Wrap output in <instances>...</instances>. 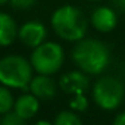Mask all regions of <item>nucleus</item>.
Segmentation results:
<instances>
[{"mask_svg":"<svg viewBox=\"0 0 125 125\" xmlns=\"http://www.w3.org/2000/svg\"><path fill=\"white\" fill-rule=\"evenodd\" d=\"M74 63L85 74H101L110 62V51L104 42L97 39H82L71 51Z\"/></svg>","mask_w":125,"mask_h":125,"instance_id":"f257e3e1","label":"nucleus"},{"mask_svg":"<svg viewBox=\"0 0 125 125\" xmlns=\"http://www.w3.org/2000/svg\"><path fill=\"white\" fill-rule=\"evenodd\" d=\"M51 27L61 39L67 42H79L85 39L87 22L83 14L77 7L65 4L51 15Z\"/></svg>","mask_w":125,"mask_h":125,"instance_id":"f03ea898","label":"nucleus"},{"mask_svg":"<svg viewBox=\"0 0 125 125\" xmlns=\"http://www.w3.org/2000/svg\"><path fill=\"white\" fill-rule=\"evenodd\" d=\"M30 61L22 55L11 54L0 59V85L8 89H28L32 77Z\"/></svg>","mask_w":125,"mask_h":125,"instance_id":"7ed1b4c3","label":"nucleus"},{"mask_svg":"<svg viewBox=\"0 0 125 125\" xmlns=\"http://www.w3.org/2000/svg\"><path fill=\"white\" fill-rule=\"evenodd\" d=\"M65 62V51L57 42H44L32 50L30 63L41 75H52L58 73Z\"/></svg>","mask_w":125,"mask_h":125,"instance_id":"20e7f679","label":"nucleus"},{"mask_svg":"<svg viewBox=\"0 0 125 125\" xmlns=\"http://www.w3.org/2000/svg\"><path fill=\"white\" fill-rule=\"evenodd\" d=\"M125 95V87L118 78L105 75L93 86V100L104 110H114L121 105Z\"/></svg>","mask_w":125,"mask_h":125,"instance_id":"39448f33","label":"nucleus"},{"mask_svg":"<svg viewBox=\"0 0 125 125\" xmlns=\"http://www.w3.org/2000/svg\"><path fill=\"white\" fill-rule=\"evenodd\" d=\"M18 38L24 46L31 47L34 50L46 42L47 28L44 27L43 23L36 22V20H30L19 27Z\"/></svg>","mask_w":125,"mask_h":125,"instance_id":"423d86ee","label":"nucleus"},{"mask_svg":"<svg viewBox=\"0 0 125 125\" xmlns=\"http://www.w3.org/2000/svg\"><path fill=\"white\" fill-rule=\"evenodd\" d=\"M59 86L67 94H85V92L89 89V78L81 70L69 71L59 78Z\"/></svg>","mask_w":125,"mask_h":125,"instance_id":"0eeeda50","label":"nucleus"},{"mask_svg":"<svg viewBox=\"0 0 125 125\" xmlns=\"http://www.w3.org/2000/svg\"><path fill=\"white\" fill-rule=\"evenodd\" d=\"M90 22L98 32H110L117 26V14L110 7H98L93 11Z\"/></svg>","mask_w":125,"mask_h":125,"instance_id":"6e6552de","label":"nucleus"},{"mask_svg":"<svg viewBox=\"0 0 125 125\" xmlns=\"http://www.w3.org/2000/svg\"><path fill=\"white\" fill-rule=\"evenodd\" d=\"M28 89L38 100H51L57 94V83L50 75L38 74L31 79Z\"/></svg>","mask_w":125,"mask_h":125,"instance_id":"1a4fd4ad","label":"nucleus"},{"mask_svg":"<svg viewBox=\"0 0 125 125\" xmlns=\"http://www.w3.org/2000/svg\"><path fill=\"white\" fill-rule=\"evenodd\" d=\"M39 100L31 93H24V94L19 95L15 100L14 109L12 110L23 120H30L32 117L36 116V113L39 112Z\"/></svg>","mask_w":125,"mask_h":125,"instance_id":"9d476101","label":"nucleus"},{"mask_svg":"<svg viewBox=\"0 0 125 125\" xmlns=\"http://www.w3.org/2000/svg\"><path fill=\"white\" fill-rule=\"evenodd\" d=\"M19 28L15 19L7 12L0 11V47H7L18 38Z\"/></svg>","mask_w":125,"mask_h":125,"instance_id":"9b49d317","label":"nucleus"},{"mask_svg":"<svg viewBox=\"0 0 125 125\" xmlns=\"http://www.w3.org/2000/svg\"><path fill=\"white\" fill-rule=\"evenodd\" d=\"M15 104V98L8 87L0 85V114H6L12 112Z\"/></svg>","mask_w":125,"mask_h":125,"instance_id":"f8f14e48","label":"nucleus"},{"mask_svg":"<svg viewBox=\"0 0 125 125\" xmlns=\"http://www.w3.org/2000/svg\"><path fill=\"white\" fill-rule=\"evenodd\" d=\"M52 125H83V124H82L81 118L78 117V114H75L71 110H63L61 113H58Z\"/></svg>","mask_w":125,"mask_h":125,"instance_id":"ddd939ff","label":"nucleus"},{"mask_svg":"<svg viewBox=\"0 0 125 125\" xmlns=\"http://www.w3.org/2000/svg\"><path fill=\"white\" fill-rule=\"evenodd\" d=\"M69 105H70V109L73 112H85L89 106V100L85 94H77L73 95Z\"/></svg>","mask_w":125,"mask_h":125,"instance_id":"4468645a","label":"nucleus"},{"mask_svg":"<svg viewBox=\"0 0 125 125\" xmlns=\"http://www.w3.org/2000/svg\"><path fill=\"white\" fill-rule=\"evenodd\" d=\"M0 125H26V120L20 118L14 110L3 114L0 120Z\"/></svg>","mask_w":125,"mask_h":125,"instance_id":"2eb2a0df","label":"nucleus"},{"mask_svg":"<svg viewBox=\"0 0 125 125\" xmlns=\"http://www.w3.org/2000/svg\"><path fill=\"white\" fill-rule=\"evenodd\" d=\"M15 10H28L36 3V0H10Z\"/></svg>","mask_w":125,"mask_h":125,"instance_id":"dca6fc26","label":"nucleus"},{"mask_svg":"<svg viewBox=\"0 0 125 125\" xmlns=\"http://www.w3.org/2000/svg\"><path fill=\"white\" fill-rule=\"evenodd\" d=\"M112 125H125V112L117 114L116 118L113 120V124Z\"/></svg>","mask_w":125,"mask_h":125,"instance_id":"f3484780","label":"nucleus"},{"mask_svg":"<svg viewBox=\"0 0 125 125\" xmlns=\"http://www.w3.org/2000/svg\"><path fill=\"white\" fill-rule=\"evenodd\" d=\"M112 1H113L114 7H116L117 10L125 12V0H112Z\"/></svg>","mask_w":125,"mask_h":125,"instance_id":"a211bd4d","label":"nucleus"},{"mask_svg":"<svg viewBox=\"0 0 125 125\" xmlns=\"http://www.w3.org/2000/svg\"><path fill=\"white\" fill-rule=\"evenodd\" d=\"M34 125H52V124L49 121H46V120H39V121H36Z\"/></svg>","mask_w":125,"mask_h":125,"instance_id":"6ab92c4d","label":"nucleus"},{"mask_svg":"<svg viewBox=\"0 0 125 125\" xmlns=\"http://www.w3.org/2000/svg\"><path fill=\"white\" fill-rule=\"evenodd\" d=\"M8 0H0V4H4V3H7Z\"/></svg>","mask_w":125,"mask_h":125,"instance_id":"aec40b11","label":"nucleus"},{"mask_svg":"<svg viewBox=\"0 0 125 125\" xmlns=\"http://www.w3.org/2000/svg\"><path fill=\"white\" fill-rule=\"evenodd\" d=\"M92 1H98V0H92Z\"/></svg>","mask_w":125,"mask_h":125,"instance_id":"412c9836","label":"nucleus"}]
</instances>
